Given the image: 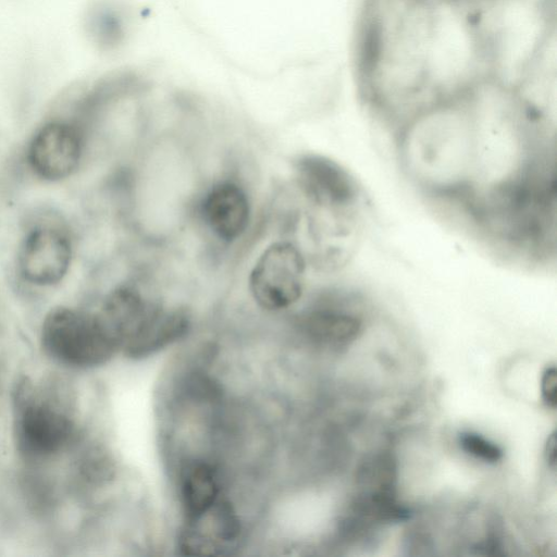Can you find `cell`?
Here are the masks:
<instances>
[{
    "label": "cell",
    "instance_id": "obj_5",
    "mask_svg": "<svg viewBox=\"0 0 557 557\" xmlns=\"http://www.w3.org/2000/svg\"><path fill=\"white\" fill-rule=\"evenodd\" d=\"M82 153L79 129L65 121H52L41 126L32 138L27 160L39 177L60 181L77 169Z\"/></svg>",
    "mask_w": 557,
    "mask_h": 557
},
{
    "label": "cell",
    "instance_id": "obj_2",
    "mask_svg": "<svg viewBox=\"0 0 557 557\" xmlns=\"http://www.w3.org/2000/svg\"><path fill=\"white\" fill-rule=\"evenodd\" d=\"M40 345L54 362L71 369H92L117 351L97 313L70 307L51 309L40 329Z\"/></svg>",
    "mask_w": 557,
    "mask_h": 557
},
{
    "label": "cell",
    "instance_id": "obj_14",
    "mask_svg": "<svg viewBox=\"0 0 557 557\" xmlns=\"http://www.w3.org/2000/svg\"><path fill=\"white\" fill-rule=\"evenodd\" d=\"M541 391L547 407L555 409L557 406V371L555 366H548L541 380Z\"/></svg>",
    "mask_w": 557,
    "mask_h": 557
},
{
    "label": "cell",
    "instance_id": "obj_8",
    "mask_svg": "<svg viewBox=\"0 0 557 557\" xmlns=\"http://www.w3.org/2000/svg\"><path fill=\"white\" fill-rule=\"evenodd\" d=\"M356 481V507L380 520L399 516L403 507L396 500V467L391 456L381 454L366 460Z\"/></svg>",
    "mask_w": 557,
    "mask_h": 557
},
{
    "label": "cell",
    "instance_id": "obj_12",
    "mask_svg": "<svg viewBox=\"0 0 557 557\" xmlns=\"http://www.w3.org/2000/svg\"><path fill=\"white\" fill-rule=\"evenodd\" d=\"M181 498L186 518L203 512L220 498V483L212 466L194 461L183 469Z\"/></svg>",
    "mask_w": 557,
    "mask_h": 557
},
{
    "label": "cell",
    "instance_id": "obj_11",
    "mask_svg": "<svg viewBox=\"0 0 557 557\" xmlns=\"http://www.w3.org/2000/svg\"><path fill=\"white\" fill-rule=\"evenodd\" d=\"M299 326L309 339L318 344L341 346L358 337L362 321L342 308L322 307L306 312L299 320Z\"/></svg>",
    "mask_w": 557,
    "mask_h": 557
},
{
    "label": "cell",
    "instance_id": "obj_15",
    "mask_svg": "<svg viewBox=\"0 0 557 557\" xmlns=\"http://www.w3.org/2000/svg\"><path fill=\"white\" fill-rule=\"evenodd\" d=\"M556 432L553 431V433L548 436L544 455L545 459L547 461L548 467H550L553 470L556 468Z\"/></svg>",
    "mask_w": 557,
    "mask_h": 557
},
{
    "label": "cell",
    "instance_id": "obj_9",
    "mask_svg": "<svg viewBox=\"0 0 557 557\" xmlns=\"http://www.w3.org/2000/svg\"><path fill=\"white\" fill-rule=\"evenodd\" d=\"M201 213L210 231L223 242L240 237L249 223L250 206L244 189L224 181L213 185L201 203Z\"/></svg>",
    "mask_w": 557,
    "mask_h": 557
},
{
    "label": "cell",
    "instance_id": "obj_10",
    "mask_svg": "<svg viewBox=\"0 0 557 557\" xmlns=\"http://www.w3.org/2000/svg\"><path fill=\"white\" fill-rule=\"evenodd\" d=\"M189 326V315L183 309L152 305L121 350L134 359L153 355L182 338Z\"/></svg>",
    "mask_w": 557,
    "mask_h": 557
},
{
    "label": "cell",
    "instance_id": "obj_4",
    "mask_svg": "<svg viewBox=\"0 0 557 557\" xmlns=\"http://www.w3.org/2000/svg\"><path fill=\"white\" fill-rule=\"evenodd\" d=\"M294 170L301 190L320 210L357 212V184L338 163L320 154L307 153L295 160Z\"/></svg>",
    "mask_w": 557,
    "mask_h": 557
},
{
    "label": "cell",
    "instance_id": "obj_7",
    "mask_svg": "<svg viewBox=\"0 0 557 557\" xmlns=\"http://www.w3.org/2000/svg\"><path fill=\"white\" fill-rule=\"evenodd\" d=\"M239 534L235 509L220 497L203 512L186 518L180 548L185 555H220L235 545Z\"/></svg>",
    "mask_w": 557,
    "mask_h": 557
},
{
    "label": "cell",
    "instance_id": "obj_1",
    "mask_svg": "<svg viewBox=\"0 0 557 557\" xmlns=\"http://www.w3.org/2000/svg\"><path fill=\"white\" fill-rule=\"evenodd\" d=\"M13 434L18 453L46 459L64 450L75 435V421L59 397L22 382L14 399Z\"/></svg>",
    "mask_w": 557,
    "mask_h": 557
},
{
    "label": "cell",
    "instance_id": "obj_13",
    "mask_svg": "<svg viewBox=\"0 0 557 557\" xmlns=\"http://www.w3.org/2000/svg\"><path fill=\"white\" fill-rule=\"evenodd\" d=\"M459 444L467 454L485 462L495 463L503 458L502 448L478 433H461Z\"/></svg>",
    "mask_w": 557,
    "mask_h": 557
},
{
    "label": "cell",
    "instance_id": "obj_6",
    "mask_svg": "<svg viewBox=\"0 0 557 557\" xmlns=\"http://www.w3.org/2000/svg\"><path fill=\"white\" fill-rule=\"evenodd\" d=\"M72 246L67 236L53 227L39 226L24 238L18 252L22 277L36 286H51L67 273Z\"/></svg>",
    "mask_w": 557,
    "mask_h": 557
},
{
    "label": "cell",
    "instance_id": "obj_3",
    "mask_svg": "<svg viewBox=\"0 0 557 557\" xmlns=\"http://www.w3.org/2000/svg\"><path fill=\"white\" fill-rule=\"evenodd\" d=\"M306 262L289 242L271 244L258 258L249 274V290L263 309L278 311L301 297Z\"/></svg>",
    "mask_w": 557,
    "mask_h": 557
}]
</instances>
